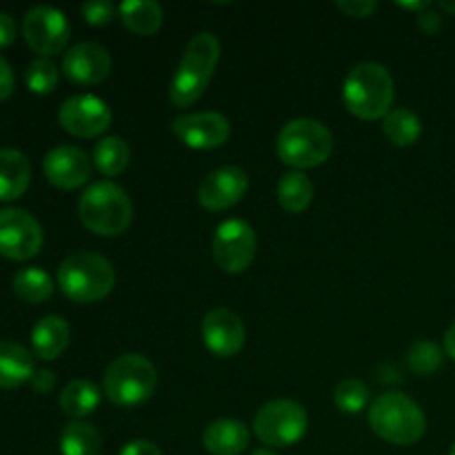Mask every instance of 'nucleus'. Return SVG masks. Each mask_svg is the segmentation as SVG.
<instances>
[{
	"label": "nucleus",
	"instance_id": "1",
	"mask_svg": "<svg viewBox=\"0 0 455 455\" xmlns=\"http://www.w3.org/2000/svg\"><path fill=\"white\" fill-rule=\"evenodd\" d=\"M220 60V43L212 31H200L189 40L180 62L176 67L172 84H169V100L178 109L196 105L207 92L213 74Z\"/></svg>",
	"mask_w": 455,
	"mask_h": 455
},
{
	"label": "nucleus",
	"instance_id": "2",
	"mask_svg": "<svg viewBox=\"0 0 455 455\" xmlns=\"http://www.w3.org/2000/svg\"><path fill=\"white\" fill-rule=\"evenodd\" d=\"M394 78L378 62H360L347 74L342 100L347 111L360 120H385L394 105Z\"/></svg>",
	"mask_w": 455,
	"mask_h": 455
},
{
	"label": "nucleus",
	"instance_id": "3",
	"mask_svg": "<svg viewBox=\"0 0 455 455\" xmlns=\"http://www.w3.org/2000/svg\"><path fill=\"white\" fill-rule=\"evenodd\" d=\"M78 216L92 234L116 238L132 225L133 204L127 191L116 182H93L80 196Z\"/></svg>",
	"mask_w": 455,
	"mask_h": 455
},
{
	"label": "nucleus",
	"instance_id": "4",
	"mask_svg": "<svg viewBox=\"0 0 455 455\" xmlns=\"http://www.w3.org/2000/svg\"><path fill=\"white\" fill-rule=\"evenodd\" d=\"M58 287L78 305L100 302L116 284V271L105 256L93 251H74L58 267Z\"/></svg>",
	"mask_w": 455,
	"mask_h": 455
},
{
	"label": "nucleus",
	"instance_id": "5",
	"mask_svg": "<svg viewBox=\"0 0 455 455\" xmlns=\"http://www.w3.org/2000/svg\"><path fill=\"white\" fill-rule=\"evenodd\" d=\"M369 427L385 443L409 447L425 435L427 418L409 395L400 391H387L371 403Z\"/></svg>",
	"mask_w": 455,
	"mask_h": 455
},
{
	"label": "nucleus",
	"instance_id": "6",
	"mask_svg": "<svg viewBox=\"0 0 455 455\" xmlns=\"http://www.w3.org/2000/svg\"><path fill=\"white\" fill-rule=\"evenodd\" d=\"M333 133L314 118L289 120L278 133L275 154L293 172L320 167L333 154Z\"/></svg>",
	"mask_w": 455,
	"mask_h": 455
},
{
	"label": "nucleus",
	"instance_id": "7",
	"mask_svg": "<svg viewBox=\"0 0 455 455\" xmlns=\"http://www.w3.org/2000/svg\"><path fill=\"white\" fill-rule=\"evenodd\" d=\"M158 387L154 363L140 354H124L107 367L102 391L107 400L120 409H132L147 403Z\"/></svg>",
	"mask_w": 455,
	"mask_h": 455
},
{
	"label": "nucleus",
	"instance_id": "8",
	"mask_svg": "<svg viewBox=\"0 0 455 455\" xmlns=\"http://www.w3.org/2000/svg\"><path fill=\"white\" fill-rule=\"evenodd\" d=\"M307 427V411L293 400H271L262 404L253 420V431L267 447H293L305 438Z\"/></svg>",
	"mask_w": 455,
	"mask_h": 455
},
{
	"label": "nucleus",
	"instance_id": "9",
	"mask_svg": "<svg viewBox=\"0 0 455 455\" xmlns=\"http://www.w3.org/2000/svg\"><path fill=\"white\" fill-rule=\"evenodd\" d=\"M256 231L247 220L231 218L225 220L213 234L212 253L213 262L220 267L225 274H243L251 267L256 258Z\"/></svg>",
	"mask_w": 455,
	"mask_h": 455
},
{
	"label": "nucleus",
	"instance_id": "10",
	"mask_svg": "<svg viewBox=\"0 0 455 455\" xmlns=\"http://www.w3.org/2000/svg\"><path fill=\"white\" fill-rule=\"evenodd\" d=\"M69 34L71 27L65 13L49 4H38L22 18V36L27 44L43 58L60 53L69 43Z\"/></svg>",
	"mask_w": 455,
	"mask_h": 455
},
{
	"label": "nucleus",
	"instance_id": "11",
	"mask_svg": "<svg viewBox=\"0 0 455 455\" xmlns=\"http://www.w3.org/2000/svg\"><path fill=\"white\" fill-rule=\"evenodd\" d=\"M43 247V229L25 209H0V256L29 260Z\"/></svg>",
	"mask_w": 455,
	"mask_h": 455
},
{
	"label": "nucleus",
	"instance_id": "12",
	"mask_svg": "<svg viewBox=\"0 0 455 455\" xmlns=\"http://www.w3.org/2000/svg\"><path fill=\"white\" fill-rule=\"evenodd\" d=\"M58 123L76 138H98L109 129L111 109L98 96L78 93L62 102L58 109Z\"/></svg>",
	"mask_w": 455,
	"mask_h": 455
},
{
	"label": "nucleus",
	"instance_id": "13",
	"mask_svg": "<svg viewBox=\"0 0 455 455\" xmlns=\"http://www.w3.org/2000/svg\"><path fill=\"white\" fill-rule=\"evenodd\" d=\"M172 132L189 149L212 151L229 140L231 123L216 111H198L173 118Z\"/></svg>",
	"mask_w": 455,
	"mask_h": 455
},
{
	"label": "nucleus",
	"instance_id": "14",
	"mask_svg": "<svg viewBox=\"0 0 455 455\" xmlns=\"http://www.w3.org/2000/svg\"><path fill=\"white\" fill-rule=\"evenodd\" d=\"M203 342L216 358H234L243 351L247 331L235 311L227 307L212 309L203 318Z\"/></svg>",
	"mask_w": 455,
	"mask_h": 455
},
{
	"label": "nucleus",
	"instance_id": "15",
	"mask_svg": "<svg viewBox=\"0 0 455 455\" xmlns=\"http://www.w3.org/2000/svg\"><path fill=\"white\" fill-rule=\"evenodd\" d=\"M249 189L247 173L240 167L227 164L209 173L198 189L200 207L207 212H227L244 198Z\"/></svg>",
	"mask_w": 455,
	"mask_h": 455
},
{
	"label": "nucleus",
	"instance_id": "16",
	"mask_svg": "<svg viewBox=\"0 0 455 455\" xmlns=\"http://www.w3.org/2000/svg\"><path fill=\"white\" fill-rule=\"evenodd\" d=\"M44 178L58 189H78L92 178V160L83 149L74 145L53 147L43 160Z\"/></svg>",
	"mask_w": 455,
	"mask_h": 455
},
{
	"label": "nucleus",
	"instance_id": "17",
	"mask_svg": "<svg viewBox=\"0 0 455 455\" xmlns=\"http://www.w3.org/2000/svg\"><path fill=\"white\" fill-rule=\"evenodd\" d=\"M62 74L76 84H98L109 78L111 56L102 44L78 43L62 56Z\"/></svg>",
	"mask_w": 455,
	"mask_h": 455
},
{
	"label": "nucleus",
	"instance_id": "18",
	"mask_svg": "<svg viewBox=\"0 0 455 455\" xmlns=\"http://www.w3.org/2000/svg\"><path fill=\"white\" fill-rule=\"evenodd\" d=\"M71 329L60 315H44L31 329V349L40 360H56L69 347Z\"/></svg>",
	"mask_w": 455,
	"mask_h": 455
},
{
	"label": "nucleus",
	"instance_id": "19",
	"mask_svg": "<svg viewBox=\"0 0 455 455\" xmlns=\"http://www.w3.org/2000/svg\"><path fill=\"white\" fill-rule=\"evenodd\" d=\"M203 444L212 455H240L249 447V429L243 422L222 418L204 429Z\"/></svg>",
	"mask_w": 455,
	"mask_h": 455
},
{
	"label": "nucleus",
	"instance_id": "20",
	"mask_svg": "<svg viewBox=\"0 0 455 455\" xmlns=\"http://www.w3.org/2000/svg\"><path fill=\"white\" fill-rule=\"evenodd\" d=\"M34 355L12 340H0V389H16L34 376Z\"/></svg>",
	"mask_w": 455,
	"mask_h": 455
},
{
	"label": "nucleus",
	"instance_id": "21",
	"mask_svg": "<svg viewBox=\"0 0 455 455\" xmlns=\"http://www.w3.org/2000/svg\"><path fill=\"white\" fill-rule=\"evenodd\" d=\"M31 167L18 149H0V200H16L29 187Z\"/></svg>",
	"mask_w": 455,
	"mask_h": 455
},
{
	"label": "nucleus",
	"instance_id": "22",
	"mask_svg": "<svg viewBox=\"0 0 455 455\" xmlns=\"http://www.w3.org/2000/svg\"><path fill=\"white\" fill-rule=\"evenodd\" d=\"M123 25L136 36H154L163 27V7L154 0H127L118 4Z\"/></svg>",
	"mask_w": 455,
	"mask_h": 455
},
{
	"label": "nucleus",
	"instance_id": "23",
	"mask_svg": "<svg viewBox=\"0 0 455 455\" xmlns=\"http://www.w3.org/2000/svg\"><path fill=\"white\" fill-rule=\"evenodd\" d=\"M314 182L305 172H287L278 180L275 187V198L278 204L289 213H302L309 209L314 200Z\"/></svg>",
	"mask_w": 455,
	"mask_h": 455
},
{
	"label": "nucleus",
	"instance_id": "24",
	"mask_svg": "<svg viewBox=\"0 0 455 455\" xmlns=\"http://www.w3.org/2000/svg\"><path fill=\"white\" fill-rule=\"evenodd\" d=\"M102 391L89 380H71L60 394V409L74 420L92 416L100 407Z\"/></svg>",
	"mask_w": 455,
	"mask_h": 455
},
{
	"label": "nucleus",
	"instance_id": "25",
	"mask_svg": "<svg viewBox=\"0 0 455 455\" xmlns=\"http://www.w3.org/2000/svg\"><path fill=\"white\" fill-rule=\"evenodd\" d=\"M387 140L395 147H411L422 136V120L407 107H395L382 120Z\"/></svg>",
	"mask_w": 455,
	"mask_h": 455
},
{
	"label": "nucleus",
	"instance_id": "26",
	"mask_svg": "<svg viewBox=\"0 0 455 455\" xmlns=\"http://www.w3.org/2000/svg\"><path fill=\"white\" fill-rule=\"evenodd\" d=\"M93 164L102 176H118L129 167L132 160V149H129L127 140L120 136H105L96 142L93 147Z\"/></svg>",
	"mask_w": 455,
	"mask_h": 455
},
{
	"label": "nucleus",
	"instance_id": "27",
	"mask_svg": "<svg viewBox=\"0 0 455 455\" xmlns=\"http://www.w3.org/2000/svg\"><path fill=\"white\" fill-rule=\"evenodd\" d=\"M102 440L93 425L84 420H71L60 434L62 455H100Z\"/></svg>",
	"mask_w": 455,
	"mask_h": 455
},
{
	"label": "nucleus",
	"instance_id": "28",
	"mask_svg": "<svg viewBox=\"0 0 455 455\" xmlns=\"http://www.w3.org/2000/svg\"><path fill=\"white\" fill-rule=\"evenodd\" d=\"M13 291L20 300L40 305L53 296V280L40 267H25L13 275Z\"/></svg>",
	"mask_w": 455,
	"mask_h": 455
},
{
	"label": "nucleus",
	"instance_id": "29",
	"mask_svg": "<svg viewBox=\"0 0 455 455\" xmlns=\"http://www.w3.org/2000/svg\"><path fill=\"white\" fill-rule=\"evenodd\" d=\"M58 78H60V71H58L56 62L52 58H34L25 69L27 87H29V92L40 93V96L52 93L56 89Z\"/></svg>",
	"mask_w": 455,
	"mask_h": 455
},
{
	"label": "nucleus",
	"instance_id": "30",
	"mask_svg": "<svg viewBox=\"0 0 455 455\" xmlns=\"http://www.w3.org/2000/svg\"><path fill=\"white\" fill-rule=\"evenodd\" d=\"M333 403L345 413H360L369 407V387L363 380L347 378L333 391Z\"/></svg>",
	"mask_w": 455,
	"mask_h": 455
},
{
	"label": "nucleus",
	"instance_id": "31",
	"mask_svg": "<svg viewBox=\"0 0 455 455\" xmlns=\"http://www.w3.org/2000/svg\"><path fill=\"white\" fill-rule=\"evenodd\" d=\"M407 364L416 376H431L443 367V349L435 342L420 340L409 349Z\"/></svg>",
	"mask_w": 455,
	"mask_h": 455
},
{
	"label": "nucleus",
	"instance_id": "32",
	"mask_svg": "<svg viewBox=\"0 0 455 455\" xmlns=\"http://www.w3.org/2000/svg\"><path fill=\"white\" fill-rule=\"evenodd\" d=\"M80 13H83L84 22H89L92 27H105L118 13V7L111 4L109 0H92V3L80 4Z\"/></svg>",
	"mask_w": 455,
	"mask_h": 455
},
{
	"label": "nucleus",
	"instance_id": "33",
	"mask_svg": "<svg viewBox=\"0 0 455 455\" xmlns=\"http://www.w3.org/2000/svg\"><path fill=\"white\" fill-rule=\"evenodd\" d=\"M338 9L345 12L349 18L364 20V18H369L376 12L378 3L376 0H354V3H351V0H340V3H338Z\"/></svg>",
	"mask_w": 455,
	"mask_h": 455
},
{
	"label": "nucleus",
	"instance_id": "34",
	"mask_svg": "<svg viewBox=\"0 0 455 455\" xmlns=\"http://www.w3.org/2000/svg\"><path fill=\"white\" fill-rule=\"evenodd\" d=\"M118 455H163V451L151 440H129Z\"/></svg>",
	"mask_w": 455,
	"mask_h": 455
},
{
	"label": "nucleus",
	"instance_id": "35",
	"mask_svg": "<svg viewBox=\"0 0 455 455\" xmlns=\"http://www.w3.org/2000/svg\"><path fill=\"white\" fill-rule=\"evenodd\" d=\"M16 20L12 13L0 12V49L9 47L16 40Z\"/></svg>",
	"mask_w": 455,
	"mask_h": 455
},
{
	"label": "nucleus",
	"instance_id": "36",
	"mask_svg": "<svg viewBox=\"0 0 455 455\" xmlns=\"http://www.w3.org/2000/svg\"><path fill=\"white\" fill-rule=\"evenodd\" d=\"M418 27H420L425 34L434 36L443 29V18H440V13L434 12V9H427V12L418 13Z\"/></svg>",
	"mask_w": 455,
	"mask_h": 455
},
{
	"label": "nucleus",
	"instance_id": "37",
	"mask_svg": "<svg viewBox=\"0 0 455 455\" xmlns=\"http://www.w3.org/2000/svg\"><path fill=\"white\" fill-rule=\"evenodd\" d=\"M13 84H16V80H13L12 65H9V62L0 56V100H4V98L12 96Z\"/></svg>",
	"mask_w": 455,
	"mask_h": 455
},
{
	"label": "nucleus",
	"instance_id": "38",
	"mask_svg": "<svg viewBox=\"0 0 455 455\" xmlns=\"http://www.w3.org/2000/svg\"><path fill=\"white\" fill-rule=\"evenodd\" d=\"M29 382L38 394H49L53 389V385H56V378H53V373L49 369H38V371H34Z\"/></svg>",
	"mask_w": 455,
	"mask_h": 455
},
{
	"label": "nucleus",
	"instance_id": "39",
	"mask_svg": "<svg viewBox=\"0 0 455 455\" xmlns=\"http://www.w3.org/2000/svg\"><path fill=\"white\" fill-rule=\"evenodd\" d=\"M444 351H447L449 358L455 360V323L444 333Z\"/></svg>",
	"mask_w": 455,
	"mask_h": 455
},
{
	"label": "nucleus",
	"instance_id": "40",
	"mask_svg": "<svg viewBox=\"0 0 455 455\" xmlns=\"http://www.w3.org/2000/svg\"><path fill=\"white\" fill-rule=\"evenodd\" d=\"M400 9H407V12H427V9H431V3H427V0H420V3H398Z\"/></svg>",
	"mask_w": 455,
	"mask_h": 455
},
{
	"label": "nucleus",
	"instance_id": "41",
	"mask_svg": "<svg viewBox=\"0 0 455 455\" xmlns=\"http://www.w3.org/2000/svg\"><path fill=\"white\" fill-rule=\"evenodd\" d=\"M438 7L443 9L444 13H453V16H455V3H453V0H451V3H449V0H440Z\"/></svg>",
	"mask_w": 455,
	"mask_h": 455
},
{
	"label": "nucleus",
	"instance_id": "42",
	"mask_svg": "<svg viewBox=\"0 0 455 455\" xmlns=\"http://www.w3.org/2000/svg\"><path fill=\"white\" fill-rule=\"evenodd\" d=\"M251 455H278V453H274V451H271V449L262 447V449H256V451H253Z\"/></svg>",
	"mask_w": 455,
	"mask_h": 455
},
{
	"label": "nucleus",
	"instance_id": "43",
	"mask_svg": "<svg viewBox=\"0 0 455 455\" xmlns=\"http://www.w3.org/2000/svg\"><path fill=\"white\" fill-rule=\"evenodd\" d=\"M449 455H455V444L451 447V451H449Z\"/></svg>",
	"mask_w": 455,
	"mask_h": 455
}]
</instances>
